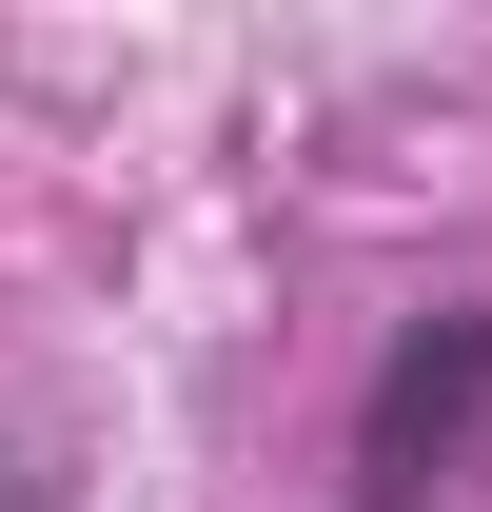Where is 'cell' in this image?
I'll return each mask as SVG.
<instances>
[{
	"instance_id": "obj_1",
	"label": "cell",
	"mask_w": 492,
	"mask_h": 512,
	"mask_svg": "<svg viewBox=\"0 0 492 512\" xmlns=\"http://www.w3.org/2000/svg\"><path fill=\"white\" fill-rule=\"evenodd\" d=\"M473 453H492V296H433V316H394V355L355 375L335 493L355 512H453Z\"/></svg>"
},
{
	"instance_id": "obj_2",
	"label": "cell",
	"mask_w": 492,
	"mask_h": 512,
	"mask_svg": "<svg viewBox=\"0 0 492 512\" xmlns=\"http://www.w3.org/2000/svg\"><path fill=\"white\" fill-rule=\"evenodd\" d=\"M0 512H60V473H20V493H0Z\"/></svg>"
}]
</instances>
